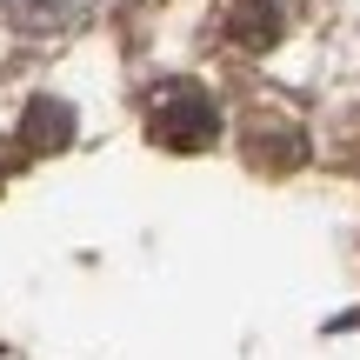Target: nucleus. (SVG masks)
Returning a JSON list of instances; mask_svg holds the SVG:
<instances>
[{
  "mask_svg": "<svg viewBox=\"0 0 360 360\" xmlns=\"http://www.w3.org/2000/svg\"><path fill=\"white\" fill-rule=\"evenodd\" d=\"M147 134H154V147H167V154H200L220 134V107L207 101V87H193V80H160L154 101H147Z\"/></svg>",
  "mask_w": 360,
  "mask_h": 360,
  "instance_id": "obj_1",
  "label": "nucleus"
},
{
  "mask_svg": "<svg viewBox=\"0 0 360 360\" xmlns=\"http://www.w3.org/2000/svg\"><path fill=\"white\" fill-rule=\"evenodd\" d=\"M74 141V107L67 101H34L20 120V147L27 154H60V147Z\"/></svg>",
  "mask_w": 360,
  "mask_h": 360,
  "instance_id": "obj_3",
  "label": "nucleus"
},
{
  "mask_svg": "<svg viewBox=\"0 0 360 360\" xmlns=\"http://www.w3.org/2000/svg\"><path fill=\"white\" fill-rule=\"evenodd\" d=\"M0 174H7V147H0Z\"/></svg>",
  "mask_w": 360,
  "mask_h": 360,
  "instance_id": "obj_4",
  "label": "nucleus"
},
{
  "mask_svg": "<svg viewBox=\"0 0 360 360\" xmlns=\"http://www.w3.org/2000/svg\"><path fill=\"white\" fill-rule=\"evenodd\" d=\"M220 20H227V40H233V47L267 53L274 40H281V0H227Z\"/></svg>",
  "mask_w": 360,
  "mask_h": 360,
  "instance_id": "obj_2",
  "label": "nucleus"
}]
</instances>
